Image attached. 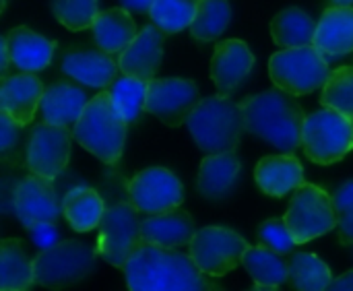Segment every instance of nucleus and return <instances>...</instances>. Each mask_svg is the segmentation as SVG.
<instances>
[{
    "instance_id": "27",
    "label": "nucleus",
    "mask_w": 353,
    "mask_h": 291,
    "mask_svg": "<svg viewBox=\"0 0 353 291\" xmlns=\"http://www.w3.org/2000/svg\"><path fill=\"white\" fill-rule=\"evenodd\" d=\"M35 283V269L21 242L8 238L0 244V290L25 291Z\"/></svg>"
},
{
    "instance_id": "44",
    "label": "nucleus",
    "mask_w": 353,
    "mask_h": 291,
    "mask_svg": "<svg viewBox=\"0 0 353 291\" xmlns=\"http://www.w3.org/2000/svg\"><path fill=\"white\" fill-rule=\"evenodd\" d=\"M2 8H6V0H2Z\"/></svg>"
},
{
    "instance_id": "36",
    "label": "nucleus",
    "mask_w": 353,
    "mask_h": 291,
    "mask_svg": "<svg viewBox=\"0 0 353 291\" xmlns=\"http://www.w3.org/2000/svg\"><path fill=\"white\" fill-rule=\"evenodd\" d=\"M259 236H261V242L263 246L271 248L273 252L285 257V254H292L294 248L298 246L296 238L292 236L285 219H267L265 223H261V230H259Z\"/></svg>"
},
{
    "instance_id": "24",
    "label": "nucleus",
    "mask_w": 353,
    "mask_h": 291,
    "mask_svg": "<svg viewBox=\"0 0 353 291\" xmlns=\"http://www.w3.org/2000/svg\"><path fill=\"white\" fill-rule=\"evenodd\" d=\"M6 39L12 54V64L17 68L25 72H39L52 62L56 43L29 27H12L6 33Z\"/></svg>"
},
{
    "instance_id": "22",
    "label": "nucleus",
    "mask_w": 353,
    "mask_h": 291,
    "mask_svg": "<svg viewBox=\"0 0 353 291\" xmlns=\"http://www.w3.org/2000/svg\"><path fill=\"white\" fill-rule=\"evenodd\" d=\"M254 180L259 188L269 197H285L298 190L304 182V168L292 153L269 155L256 163Z\"/></svg>"
},
{
    "instance_id": "29",
    "label": "nucleus",
    "mask_w": 353,
    "mask_h": 291,
    "mask_svg": "<svg viewBox=\"0 0 353 291\" xmlns=\"http://www.w3.org/2000/svg\"><path fill=\"white\" fill-rule=\"evenodd\" d=\"M242 265L254 279V290H277L288 281L285 261L267 246H248Z\"/></svg>"
},
{
    "instance_id": "3",
    "label": "nucleus",
    "mask_w": 353,
    "mask_h": 291,
    "mask_svg": "<svg viewBox=\"0 0 353 291\" xmlns=\"http://www.w3.org/2000/svg\"><path fill=\"white\" fill-rule=\"evenodd\" d=\"M186 126L205 153L236 151L242 132L246 130L242 103H236L230 95H213L201 99L190 112Z\"/></svg>"
},
{
    "instance_id": "21",
    "label": "nucleus",
    "mask_w": 353,
    "mask_h": 291,
    "mask_svg": "<svg viewBox=\"0 0 353 291\" xmlns=\"http://www.w3.org/2000/svg\"><path fill=\"white\" fill-rule=\"evenodd\" d=\"M314 46L327 58H339L353 52V6H331L316 23Z\"/></svg>"
},
{
    "instance_id": "18",
    "label": "nucleus",
    "mask_w": 353,
    "mask_h": 291,
    "mask_svg": "<svg viewBox=\"0 0 353 291\" xmlns=\"http://www.w3.org/2000/svg\"><path fill=\"white\" fill-rule=\"evenodd\" d=\"M242 163L236 151L209 153L199 168V192L209 201L228 199L240 182Z\"/></svg>"
},
{
    "instance_id": "20",
    "label": "nucleus",
    "mask_w": 353,
    "mask_h": 291,
    "mask_svg": "<svg viewBox=\"0 0 353 291\" xmlns=\"http://www.w3.org/2000/svg\"><path fill=\"white\" fill-rule=\"evenodd\" d=\"M62 70L87 87L103 89L114 83L120 66L103 50H68L62 58Z\"/></svg>"
},
{
    "instance_id": "1",
    "label": "nucleus",
    "mask_w": 353,
    "mask_h": 291,
    "mask_svg": "<svg viewBox=\"0 0 353 291\" xmlns=\"http://www.w3.org/2000/svg\"><path fill=\"white\" fill-rule=\"evenodd\" d=\"M126 285L132 291H211L221 290L215 277L199 269L192 257L141 242L124 265Z\"/></svg>"
},
{
    "instance_id": "2",
    "label": "nucleus",
    "mask_w": 353,
    "mask_h": 291,
    "mask_svg": "<svg viewBox=\"0 0 353 291\" xmlns=\"http://www.w3.org/2000/svg\"><path fill=\"white\" fill-rule=\"evenodd\" d=\"M246 130L281 153H296L302 147L304 108L298 103L296 95L275 87L263 93H256L242 101Z\"/></svg>"
},
{
    "instance_id": "11",
    "label": "nucleus",
    "mask_w": 353,
    "mask_h": 291,
    "mask_svg": "<svg viewBox=\"0 0 353 291\" xmlns=\"http://www.w3.org/2000/svg\"><path fill=\"white\" fill-rule=\"evenodd\" d=\"M199 103V87L190 79H151L147 85L145 112L159 118L165 126L178 128L186 124L190 112Z\"/></svg>"
},
{
    "instance_id": "4",
    "label": "nucleus",
    "mask_w": 353,
    "mask_h": 291,
    "mask_svg": "<svg viewBox=\"0 0 353 291\" xmlns=\"http://www.w3.org/2000/svg\"><path fill=\"white\" fill-rule=\"evenodd\" d=\"M72 137L99 161L112 165L120 159L126 143V120L112 103L110 91L97 93L87 101Z\"/></svg>"
},
{
    "instance_id": "10",
    "label": "nucleus",
    "mask_w": 353,
    "mask_h": 291,
    "mask_svg": "<svg viewBox=\"0 0 353 291\" xmlns=\"http://www.w3.org/2000/svg\"><path fill=\"white\" fill-rule=\"evenodd\" d=\"M248 242L234 230L209 225L196 232L190 242V257L201 271L219 279L242 265Z\"/></svg>"
},
{
    "instance_id": "26",
    "label": "nucleus",
    "mask_w": 353,
    "mask_h": 291,
    "mask_svg": "<svg viewBox=\"0 0 353 291\" xmlns=\"http://www.w3.org/2000/svg\"><path fill=\"white\" fill-rule=\"evenodd\" d=\"M105 203L97 190L89 186L70 188L62 201V215L74 232H91L99 228Z\"/></svg>"
},
{
    "instance_id": "15",
    "label": "nucleus",
    "mask_w": 353,
    "mask_h": 291,
    "mask_svg": "<svg viewBox=\"0 0 353 291\" xmlns=\"http://www.w3.org/2000/svg\"><path fill=\"white\" fill-rule=\"evenodd\" d=\"M165 31H161L155 23L153 25H145L137 37L132 39V43L118 54V66L122 74L128 77H137L143 81H151L155 77V72L161 66V58H163V39H165Z\"/></svg>"
},
{
    "instance_id": "12",
    "label": "nucleus",
    "mask_w": 353,
    "mask_h": 291,
    "mask_svg": "<svg viewBox=\"0 0 353 291\" xmlns=\"http://www.w3.org/2000/svg\"><path fill=\"white\" fill-rule=\"evenodd\" d=\"M128 194L141 213L157 215L182 207L184 188L178 176L165 168H147L128 182Z\"/></svg>"
},
{
    "instance_id": "41",
    "label": "nucleus",
    "mask_w": 353,
    "mask_h": 291,
    "mask_svg": "<svg viewBox=\"0 0 353 291\" xmlns=\"http://www.w3.org/2000/svg\"><path fill=\"white\" fill-rule=\"evenodd\" d=\"M153 2L155 0H120V4L126 10H132V12H149Z\"/></svg>"
},
{
    "instance_id": "5",
    "label": "nucleus",
    "mask_w": 353,
    "mask_h": 291,
    "mask_svg": "<svg viewBox=\"0 0 353 291\" xmlns=\"http://www.w3.org/2000/svg\"><path fill=\"white\" fill-rule=\"evenodd\" d=\"M97 248L79 242V240H62L43 248L33 259L35 283L50 290L68 288L85 281L93 275L97 267Z\"/></svg>"
},
{
    "instance_id": "23",
    "label": "nucleus",
    "mask_w": 353,
    "mask_h": 291,
    "mask_svg": "<svg viewBox=\"0 0 353 291\" xmlns=\"http://www.w3.org/2000/svg\"><path fill=\"white\" fill-rule=\"evenodd\" d=\"M87 101L89 99L81 87H74L66 81H58L46 89L39 110L46 122L68 128L79 122Z\"/></svg>"
},
{
    "instance_id": "38",
    "label": "nucleus",
    "mask_w": 353,
    "mask_h": 291,
    "mask_svg": "<svg viewBox=\"0 0 353 291\" xmlns=\"http://www.w3.org/2000/svg\"><path fill=\"white\" fill-rule=\"evenodd\" d=\"M19 128L21 126L6 112H0V151L2 153H8L17 145Z\"/></svg>"
},
{
    "instance_id": "9",
    "label": "nucleus",
    "mask_w": 353,
    "mask_h": 291,
    "mask_svg": "<svg viewBox=\"0 0 353 291\" xmlns=\"http://www.w3.org/2000/svg\"><path fill=\"white\" fill-rule=\"evenodd\" d=\"M134 203L116 201L105 207L101 223H99V236H97V252L99 257L112 265L124 269L128 257L132 250L143 242L141 236V219L137 215Z\"/></svg>"
},
{
    "instance_id": "17",
    "label": "nucleus",
    "mask_w": 353,
    "mask_h": 291,
    "mask_svg": "<svg viewBox=\"0 0 353 291\" xmlns=\"http://www.w3.org/2000/svg\"><path fill=\"white\" fill-rule=\"evenodd\" d=\"M43 93L46 89L33 72L23 70L19 74H6L0 85V108L19 126H27L33 122Z\"/></svg>"
},
{
    "instance_id": "30",
    "label": "nucleus",
    "mask_w": 353,
    "mask_h": 291,
    "mask_svg": "<svg viewBox=\"0 0 353 291\" xmlns=\"http://www.w3.org/2000/svg\"><path fill=\"white\" fill-rule=\"evenodd\" d=\"M288 281L302 291H325L331 288L333 273L329 265L312 252H298L288 263Z\"/></svg>"
},
{
    "instance_id": "43",
    "label": "nucleus",
    "mask_w": 353,
    "mask_h": 291,
    "mask_svg": "<svg viewBox=\"0 0 353 291\" xmlns=\"http://www.w3.org/2000/svg\"><path fill=\"white\" fill-rule=\"evenodd\" d=\"M333 2L339 6H353V0H333Z\"/></svg>"
},
{
    "instance_id": "14",
    "label": "nucleus",
    "mask_w": 353,
    "mask_h": 291,
    "mask_svg": "<svg viewBox=\"0 0 353 291\" xmlns=\"http://www.w3.org/2000/svg\"><path fill=\"white\" fill-rule=\"evenodd\" d=\"M70 132L66 126L41 122L33 128L27 145V168L33 174L54 180L68 163Z\"/></svg>"
},
{
    "instance_id": "32",
    "label": "nucleus",
    "mask_w": 353,
    "mask_h": 291,
    "mask_svg": "<svg viewBox=\"0 0 353 291\" xmlns=\"http://www.w3.org/2000/svg\"><path fill=\"white\" fill-rule=\"evenodd\" d=\"M147 81L137 79V77H118L110 85V97L116 110L122 114L126 124H132L139 120L141 112L145 110V99H147Z\"/></svg>"
},
{
    "instance_id": "8",
    "label": "nucleus",
    "mask_w": 353,
    "mask_h": 291,
    "mask_svg": "<svg viewBox=\"0 0 353 291\" xmlns=\"http://www.w3.org/2000/svg\"><path fill=\"white\" fill-rule=\"evenodd\" d=\"M283 219L298 244L312 242L337 228L333 199L327 190L314 184H302L296 190Z\"/></svg>"
},
{
    "instance_id": "31",
    "label": "nucleus",
    "mask_w": 353,
    "mask_h": 291,
    "mask_svg": "<svg viewBox=\"0 0 353 291\" xmlns=\"http://www.w3.org/2000/svg\"><path fill=\"white\" fill-rule=\"evenodd\" d=\"M232 21L230 0H201L190 33L199 41H215Z\"/></svg>"
},
{
    "instance_id": "16",
    "label": "nucleus",
    "mask_w": 353,
    "mask_h": 291,
    "mask_svg": "<svg viewBox=\"0 0 353 291\" xmlns=\"http://www.w3.org/2000/svg\"><path fill=\"white\" fill-rule=\"evenodd\" d=\"M254 68V54L242 39H225L215 46L211 79L221 95H232Z\"/></svg>"
},
{
    "instance_id": "28",
    "label": "nucleus",
    "mask_w": 353,
    "mask_h": 291,
    "mask_svg": "<svg viewBox=\"0 0 353 291\" xmlns=\"http://www.w3.org/2000/svg\"><path fill=\"white\" fill-rule=\"evenodd\" d=\"M271 35L279 48H300V46H314L316 23L314 19L298 8H285L271 21Z\"/></svg>"
},
{
    "instance_id": "40",
    "label": "nucleus",
    "mask_w": 353,
    "mask_h": 291,
    "mask_svg": "<svg viewBox=\"0 0 353 291\" xmlns=\"http://www.w3.org/2000/svg\"><path fill=\"white\" fill-rule=\"evenodd\" d=\"M333 291H353V271H347L343 275H339L337 279L331 281V288Z\"/></svg>"
},
{
    "instance_id": "6",
    "label": "nucleus",
    "mask_w": 353,
    "mask_h": 291,
    "mask_svg": "<svg viewBox=\"0 0 353 291\" xmlns=\"http://www.w3.org/2000/svg\"><path fill=\"white\" fill-rule=\"evenodd\" d=\"M269 74L275 87L300 97L325 87L329 81V62L316 46L283 48L269 60Z\"/></svg>"
},
{
    "instance_id": "19",
    "label": "nucleus",
    "mask_w": 353,
    "mask_h": 291,
    "mask_svg": "<svg viewBox=\"0 0 353 291\" xmlns=\"http://www.w3.org/2000/svg\"><path fill=\"white\" fill-rule=\"evenodd\" d=\"M196 223L184 209H172L165 213L149 215L141 223V236L145 242L161 248H182L196 236Z\"/></svg>"
},
{
    "instance_id": "35",
    "label": "nucleus",
    "mask_w": 353,
    "mask_h": 291,
    "mask_svg": "<svg viewBox=\"0 0 353 291\" xmlns=\"http://www.w3.org/2000/svg\"><path fill=\"white\" fill-rule=\"evenodd\" d=\"M52 12L70 31L91 29L99 14L97 0H52Z\"/></svg>"
},
{
    "instance_id": "33",
    "label": "nucleus",
    "mask_w": 353,
    "mask_h": 291,
    "mask_svg": "<svg viewBox=\"0 0 353 291\" xmlns=\"http://www.w3.org/2000/svg\"><path fill=\"white\" fill-rule=\"evenodd\" d=\"M199 2L201 0H155L149 10L151 23H155L168 35L180 33L192 25Z\"/></svg>"
},
{
    "instance_id": "13",
    "label": "nucleus",
    "mask_w": 353,
    "mask_h": 291,
    "mask_svg": "<svg viewBox=\"0 0 353 291\" xmlns=\"http://www.w3.org/2000/svg\"><path fill=\"white\" fill-rule=\"evenodd\" d=\"M12 211L27 230L37 223H56L62 207L52 180L33 172L25 176L12 190Z\"/></svg>"
},
{
    "instance_id": "37",
    "label": "nucleus",
    "mask_w": 353,
    "mask_h": 291,
    "mask_svg": "<svg viewBox=\"0 0 353 291\" xmlns=\"http://www.w3.org/2000/svg\"><path fill=\"white\" fill-rule=\"evenodd\" d=\"M337 211V232L341 244H353V182L341 184L333 194Z\"/></svg>"
},
{
    "instance_id": "39",
    "label": "nucleus",
    "mask_w": 353,
    "mask_h": 291,
    "mask_svg": "<svg viewBox=\"0 0 353 291\" xmlns=\"http://www.w3.org/2000/svg\"><path fill=\"white\" fill-rule=\"evenodd\" d=\"M31 238L37 246L41 248H50L52 244H56V238H58V232L54 228V223H37L33 225L31 230Z\"/></svg>"
},
{
    "instance_id": "7",
    "label": "nucleus",
    "mask_w": 353,
    "mask_h": 291,
    "mask_svg": "<svg viewBox=\"0 0 353 291\" xmlns=\"http://www.w3.org/2000/svg\"><path fill=\"white\" fill-rule=\"evenodd\" d=\"M302 149L319 165L341 161L353 149V120L333 108L306 116Z\"/></svg>"
},
{
    "instance_id": "34",
    "label": "nucleus",
    "mask_w": 353,
    "mask_h": 291,
    "mask_svg": "<svg viewBox=\"0 0 353 291\" xmlns=\"http://www.w3.org/2000/svg\"><path fill=\"white\" fill-rule=\"evenodd\" d=\"M321 103L353 120V66H341L329 74V81L323 87Z\"/></svg>"
},
{
    "instance_id": "25",
    "label": "nucleus",
    "mask_w": 353,
    "mask_h": 291,
    "mask_svg": "<svg viewBox=\"0 0 353 291\" xmlns=\"http://www.w3.org/2000/svg\"><path fill=\"white\" fill-rule=\"evenodd\" d=\"M93 39L108 54H122L137 37V23L124 6L101 10L93 23Z\"/></svg>"
},
{
    "instance_id": "42",
    "label": "nucleus",
    "mask_w": 353,
    "mask_h": 291,
    "mask_svg": "<svg viewBox=\"0 0 353 291\" xmlns=\"http://www.w3.org/2000/svg\"><path fill=\"white\" fill-rule=\"evenodd\" d=\"M0 50H2V62H0V70H2V74L6 77V72H8V64L12 62V54H10V48H8V39H6V35L0 39Z\"/></svg>"
}]
</instances>
